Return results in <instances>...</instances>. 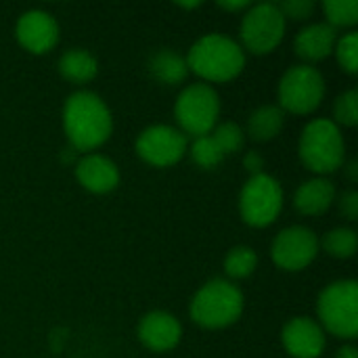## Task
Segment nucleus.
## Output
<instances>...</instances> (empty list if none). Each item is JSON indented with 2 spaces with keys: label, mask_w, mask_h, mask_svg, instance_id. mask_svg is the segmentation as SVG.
Listing matches in <instances>:
<instances>
[{
  "label": "nucleus",
  "mask_w": 358,
  "mask_h": 358,
  "mask_svg": "<svg viewBox=\"0 0 358 358\" xmlns=\"http://www.w3.org/2000/svg\"><path fill=\"white\" fill-rule=\"evenodd\" d=\"M63 128L76 151H92L111 136V111L94 92L78 90L65 101Z\"/></svg>",
  "instance_id": "1"
},
{
  "label": "nucleus",
  "mask_w": 358,
  "mask_h": 358,
  "mask_svg": "<svg viewBox=\"0 0 358 358\" xmlns=\"http://www.w3.org/2000/svg\"><path fill=\"white\" fill-rule=\"evenodd\" d=\"M187 65L208 82H229L243 71L245 52L235 40L222 34H208L191 46Z\"/></svg>",
  "instance_id": "2"
},
{
  "label": "nucleus",
  "mask_w": 358,
  "mask_h": 358,
  "mask_svg": "<svg viewBox=\"0 0 358 358\" xmlns=\"http://www.w3.org/2000/svg\"><path fill=\"white\" fill-rule=\"evenodd\" d=\"M243 313V294L224 279L206 283L191 302V317L206 329H222L233 325Z\"/></svg>",
  "instance_id": "3"
},
{
  "label": "nucleus",
  "mask_w": 358,
  "mask_h": 358,
  "mask_svg": "<svg viewBox=\"0 0 358 358\" xmlns=\"http://www.w3.org/2000/svg\"><path fill=\"white\" fill-rule=\"evenodd\" d=\"M346 155L344 136L336 122L315 120L300 136V157L304 166L317 174H329L342 168Z\"/></svg>",
  "instance_id": "4"
},
{
  "label": "nucleus",
  "mask_w": 358,
  "mask_h": 358,
  "mask_svg": "<svg viewBox=\"0 0 358 358\" xmlns=\"http://www.w3.org/2000/svg\"><path fill=\"white\" fill-rule=\"evenodd\" d=\"M317 313L325 329L342 340L358 336V285L352 279L327 285L317 304Z\"/></svg>",
  "instance_id": "5"
},
{
  "label": "nucleus",
  "mask_w": 358,
  "mask_h": 358,
  "mask_svg": "<svg viewBox=\"0 0 358 358\" xmlns=\"http://www.w3.org/2000/svg\"><path fill=\"white\" fill-rule=\"evenodd\" d=\"M176 122L180 124V132L193 138L206 136L214 130L220 115V99L216 90L208 84H191L187 86L174 105Z\"/></svg>",
  "instance_id": "6"
},
{
  "label": "nucleus",
  "mask_w": 358,
  "mask_h": 358,
  "mask_svg": "<svg viewBox=\"0 0 358 358\" xmlns=\"http://www.w3.org/2000/svg\"><path fill=\"white\" fill-rule=\"evenodd\" d=\"M283 208V189L281 185L268 174L252 176L239 195V212L241 218L256 229L268 227L277 220Z\"/></svg>",
  "instance_id": "7"
},
{
  "label": "nucleus",
  "mask_w": 358,
  "mask_h": 358,
  "mask_svg": "<svg viewBox=\"0 0 358 358\" xmlns=\"http://www.w3.org/2000/svg\"><path fill=\"white\" fill-rule=\"evenodd\" d=\"M325 96V80L310 65H296L285 71L279 82V103L283 111L298 115L313 113Z\"/></svg>",
  "instance_id": "8"
},
{
  "label": "nucleus",
  "mask_w": 358,
  "mask_h": 358,
  "mask_svg": "<svg viewBox=\"0 0 358 358\" xmlns=\"http://www.w3.org/2000/svg\"><path fill=\"white\" fill-rule=\"evenodd\" d=\"M285 34V17L275 2H260L252 6L241 21L243 46L254 55L275 50Z\"/></svg>",
  "instance_id": "9"
},
{
  "label": "nucleus",
  "mask_w": 358,
  "mask_h": 358,
  "mask_svg": "<svg viewBox=\"0 0 358 358\" xmlns=\"http://www.w3.org/2000/svg\"><path fill=\"white\" fill-rule=\"evenodd\" d=\"M187 136L172 126H151L136 141V153L151 166L168 168L182 159L187 153Z\"/></svg>",
  "instance_id": "10"
},
{
  "label": "nucleus",
  "mask_w": 358,
  "mask_h": 358,
  "mask_svg": "<svg viewBox=\"0 0 358 358\" xmlns=\"http://www.w3.org/2000/svg\"><path fill=\"white\" fill-rule=\"evenodd\" d=\"M319 254V239L306 227H289L283 229L271 248V256L275 264L283 271H302L306 268Z\"/></svg>",
  "instance_id": "11"
},
{
  "label": "nucleus",
  "mask_w": 358,
  "mask_h": 358,
  "mask_svg": "<svg viewBox=\"0 0 358 358\" xmlns=\"http://www.w3.org/2000/svg\"><path fill=\"white\" fill-rule=\"evenodd\" d=\"M15 34L25 50L34 55H44L52 50L59 42V23L50 13L34 8L19 17Z\"/></svg>",
  "instance_id": "12"
},
{
  "label": "nucleus",
  "mask_w": 358,
  "mask_h": 358,
  "mask_svg": "<svg viewBox=\"0 0 358 358\" xmlns=\"http://www.w3.org/2000/svg\"><path fill=\"white\" fill-rule=\"evenodd\" d=\"M281 338L285 350L294 358H319L325 350V331L308 317L292 319L283 327Z\"/></svg>",
  "instance_id": "13"
},
{
  "label": "nucleus",
  "mask_w": 358,
  "mask_h": 358,
  "mask_svg": "<svg viewBox=\"0 0 358 358\" xmlns=\"http://www.w3.org/2000/svg\"><path fill=\"white\" fill-rule=\"evenodd\" d=\"M182 327L176 317L164 310L149 313L138 325V340L153 352H166L178 346Z\"/></svg>",
  "instance_id": "14"
},
{
  "label": "nucleus",
  "mask_w": 358,
  "mask_h": 358,
  "mask_svg": "<svg viewBox=\"0 0 358 358\" xmlns=\"http://www.w3.org/2000/svg\"><path fill=\"white\" fill-rule=\"evenodd\" d=\"M76 176L80 185L90 193H109L120 182V170L117 166L105 157V155H86L76 166Z\"/></svg>",
  "instance_id": "15"
},
{
  "label": "nucleus",
  "mask_w": 358,
  "mask_h": 358,
  "mask_svg": "<svg viewBox=\"0 0 358 358\" xmlns=\"http://www.w3.org/2000/svg\"><path fill=\"white\" fill-rule=\"evenodd\" d=\"M338 34L329 23H313L296 36V52L306 61H321L336 48Z\"/></svg>",
  "instance_id": "16"
},
{
  "label": "nucleus",
  "mask_w": 358,
  "mask_h": 358,
  "mask_svg": "<svg viewBox=\"0 0 358 358\" xmlns=\"http://www.w3.org/2000/svg\"><path fill=\"white\" fill-rule=\"evenodd\" d=\"M336 199V187L327 178H315L308 182H302L296 191L294 203L296 210L304 216H321L325 214Z\"/></svg>",
  "instance_id": "17"
},
{
  "label": "nucleus",
  "mask_w": 358,
  "mask_h": 358,
  "mask_svg": "<svg viewBox=\"0 0 358 358\" xmlns=\"http://www.w3.org/2000/svg\"><path fill=\"white\" fill-rule=\"evenodd\" d=\"M149 71L157 82H162L166 86H174V84H180L187 78L189 65H187V59L180 57L178 52H174L170 48H162V50L151 55Z\"/></svg>",
  "instance_id": "18"
},
{
  "label": "nucleus",
  "mask_w": 358,
  "mask_h": 358,
  "mask_svg": "<svg viewBox=\"0 0 358 358\" xmlns=\"http://www.w3.org/2000/svg\"><path fill=\"white\" fill-rule=\"evenodd\" d=\"M283 124H285V111L281 107H275V105H264V107H258L250 115L248 134L252 141L266 143V141L281 134Z\"/></svg>",
  "instance_id": "19"
},
{
  "label": "nucleus",
  "mask_w": 358,
  "mask_h": 358,
  "mask_svg": "<svg viewBox=\"0 0 358 358\" xmlns=\"http://www.w3.org/2000/svg\"><path fill=\"white\" fill-rule=\"evenodd\" d=\"M99 71L96 59L84 48H71L59 59V73L71 84H86Z\"/></svg>",
  "instance_id": "20"
},
{
  "label": "nucleus",
  "mask_w": 358,
  "mask_h": 358,
  "mask_svg": "<svg viewBox=\"0 0 358 358\" xmlns=\"http://www.w3.org/2000/svg\"><path fill=\"white\" fill-rule=\"evenodd\" d=\"M258 266V254L248 245L233 248L224 258V271L231 279H245Z\"/></svg>",
  "instance_id": "21"
},
{
  "label": "nucleus",
  "mask_w": 358,
  "mask_h": 358,
  "mask_svg": "<svg viewBox=\"0 0 358 358\" xmlns=\"http://www.w3.org/2000/svg\"><path fill=\"white\" fill-rule=\"evenodd\" d=\"M323 248L334 258H340V260L350 258V256H355L358 248L357 233L352 229H348V227L334 229L323 237Z\"/></svg>",
  "instance_id": "22"
},
{
  "label": "nucleus",
  "mask_w": 358,
  "mask_h": 358,
  "mask_svg": "<svg viewBox=\"0 0 358 358\" xmlns=\"http://www.w3.org/2000/svg\"><path fill=\"white\" fill-rule=\"evenodd\" d=\"M191 157H193V162L199 168L212 170V168H216L224 159V153L218 147V143L214 141V136L212 134H206V136H197L193 141V145H191Z\"/></svg>",
  "instance_id": "23"
},
{
  "label": "nucleus",
  "mask_w": 358,
  "mask_h": 358,
  "mask_svg": "<svg viewBox=\"0 0 358 358\" xmlns=\"http://www.w3.org/2000/svg\"><path fill=\"white\" fill-rule=\"evenodd\" d=\"M323 10L327 23L336 27H350L358 21V0H325Z\"/></svg>",
  "instance_id": "24"
},
{
  "label": "nucleus",
  "mask_w": 358,
  "mask_h": 358,
  "mask_svg": "<svg viewBox=\"0 0 358 358\" xmlns=\"http://www.w3.org/2000/svg\"><path fill=\"white\" fill-rule=\"evenodd\" d=\"M210 134L214 136V141L218 143V147L222 149L224 155L237 153V151L243 147V143H245L243 130H241L235 122L218 124V126H214V130H212Z\"/></svg>",
  "instance_id": "25"
},
{
  "label": "nucleus",
  "mask_w": 358,
  "mask_h": 358,
  "mask_svg": "<svg viewBox=\"0 0 358 358\" xmlns=\"http://www.w3.org/2000/svg\"><path fill=\"white\" fill-rule=\"evenodd\" d=\"M334 52H336L338 63L342 65V69L355 76V73L358 71V34L357 31H350V34L342 36V38L336 42Z\"/></svg>",
  "instance_id": "26"
},
{
  "label": "nucleus",
  "mask_w": 358,
  "mask_h": 358,
  "mask_svg": "<svg viewBox=\"0 0 358 358\" xmlns=\"http://www.w3.org/2000/svg\"><path fill=\"white\" fill-rule=\"evenodd\" d=\"M334 113H336V120L342 124V126H357L358 124V92L352 88L344 94H340L336 99V105H334Z\"/></svg>",
  "instance_id": "27"
},
{
  "label": "nucleus",
  "mask_w": 358,
  "mask_h": 358,
  "mask_svg": "<svg viewBox=\"0 0 358 358\" xmlns=\"http://www.w3.org/2000/svg\"><path fill=\"white\" fill-rule=\"evenodd\" d=\"M277 6L285 19H296V21L308 19L315 13V0H285Z\"/></svg>",
  "instance_id": "28"
},
{
  "label": "nucleus",
  "mask_w": 358,
  "mask_h": 358,
  "mask_svg": "<svg viewBox=\"0 0 358 358\" xmlns=\"http://www.w3.org/2000/svg\"><path fill=\"white\" fill-rule=\"evenodd\" d=\"M340 212L348 218V220H357L358 218V193L357 191H348L342 195L340 199Z\"/></svg>",
  "instance_id": "29"
},
{
  "label": "nucleus",
  "mask_w": 358,
  "mask_h": 358,
  "mask_svg": "<svg viewBox=\"0 0 358 358\" xmlns=\"http://www.w3.org/2000/svg\"><path fill=\"white\" fill-rule=\"evenodd\" d=\"M262 166H264V159H262V155H258L256 151H252V153L245 155V168L252 172V176L262 174Z\"/></svg>",
  "instance_id": "30"
},
{
  "label": "nucleus",
  "mask_w": 358,
  "mask_h": 358,
  "mask_svg": "<svg viewBox=\"0 0 358 358\" xmlns=\"http://www.w3.org/2000/svg\"><path fill=\"white\" fill-rule=\"evenodd\" d=\"M218 6L220 8H224V10H243V8H248L250 6V2L248 0H237V2H218Z\"/></svg>",
  "instance_id": "31"
},
{
  "label": "nucleus",
  "mask_w": 358,
  "mask_h": 358,
  "mask_svg": "<svg viewBox=\"0 0 358 358\" xmlns=\"http://www.w3.org/2000/svg\"><path fill=\"white\" fill-rule=\"evenodd\" d=\"M336 358H358L357 348H355V346H344V348L338 350Z\"/></svg>",
  "instance_id": "32"
},
{
  "label": "nucleus",
  "mask_w": 358,
  "mask_h": 358,
  "mask_svg": "<svg viewBox=\"0 0 358 358\" xmlns=\"http://www.w3.org/2000/svg\"><path fill=\"white\" fill-rule=\"evenodd\" d=\"M348 170H350V178L357 180V162H352V164L348 166Z\"/></svg>",
  "instance_id": "33"
},
{
  "label": "nucleus",
  "mask_w": 358,
  "mask_h": 358,
  "mask_svg": "<svg viewBox=\"0 0 358 358\" xmlns=\"http://www.w3.org/2000/svg\"><path fill=\"white\" fill-rule=\"evenodd\" d=\"M178 6H182V8H195V6H199V2H191V4H178Z\"/></svg>",
  "instance_id": "34"
}]
</instances>
